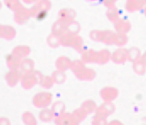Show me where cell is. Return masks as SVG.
<instances>
[{
	"mask_svg": "<svg viewBox=\"0 0 146 125\" xmlns=\"http://www.w3.org/2000/svg\"><path fill=\"white\" fill-rule=\"evenodd\" d=\"M109 61H111V52L108 49H101V50L97 51L95 64L104 65Z\"/></svg>",
	"mask_w": 146,
	"mask_h": 125,
	"instance_id": "cell-19",
	"label": "cell"
},
{
	"mask_svg": "<svg viewBox=\"0 0 146 125\" xmlns=\"http://www.w3.org/2000/svg\"><path fill=\"white\" fill-rule=\"evenodd\" d=\"M99 95L103 102H113L119 95V91L113 86H105L99 91Z\"/></svg>",
	"mask_w": 146,
	"mask_h": 125,
	"instance_id": "cell-8",
	"label": "cell"
},
{
	"mask_svg": "<svg viewBox=\"0 0 146 125\" xmlns=\"http://www.w3.org/2000/svg\"><path fill=\"white\" fill-rule=\"evenodd\" d=\"M71 63H72V60H71L69 57L59 56L58 58L55 60V68H56V70L65 72V71L70 69Z\"/></svg>",
	"mask_w": 146,
	"mask_h": 125,
	"instance_id": "cell-17",
	"label": "cell"
},
{
	"mask_svg": "<svg viewBox=\"0 0 146 125\" xmlns=\"http://www.w3.org/2000/svg\"><path fill=\"white\" fill-rule=\"evenodd\" d=\"M117 1L118 0H103L102 3H103L107 8H109V7L116 6V2H117Z\"/></svg>",
	"mask_w": 146,
	"mask_h": 125,
	"instance_id": "cell-37",
	"label": "cell"
},
{
	"mask_svg": "<svg viewBox=\"0 0 146 125\" xmlns=\"http://www.w3.org/2000/svg\"><path fill=\"white\" fill-rule=\"evenodd\" d=\"M46 42H47V45H48L49 47H51V48H57V47L60 46V37L50 33V34L47 36Z\"/></svg>",
	"mask_w": 146,
	"mask_h": 125,
	"instance_id": "cell-33",
	"label": "cell"
},
{
	"mask_svg": "<svg viewBox=\"0 0 146 125\" xmlns=\"http://www.w3.org/2000/svg\"><path fill=\"white\" fill-rule=\"evenodd\" d=\"M53 103V95L49 91H41L33 96L32 104L38 109L49 108Z\"/></svg>",
	"mask_w": 146,
	"mask_h": 125,
	"instance_id": "cell-5",
	"label": "cell"
},
{
	"mask_svg": "<svg viewBox=\"0 0 146 125\" xmlns=\"http://www.w3.org/2000/svg\"><path fill=\"white\" fill-rule=\"evenodd\" d=\"M16 37V29L11 25L0 24V39L3 40H13Z\"/></svg>",
	"mask_w": 146,
	"mask_h": 125,
	"instance_id": "cell-15",
	"label": "cell"
},
{
	"mask_svg": "<svg viewBox=\"0 0 146 125\" xmlns=\"http://www.w3.org/2000/svg\"><path fill=\"white\" fill-rule=\"evenodd\" d=\"M111 61L115 64H124L128 61L127 48L118 47L117 49L111 52Z\"/></svg>",
	"mask_w": 146,
	"mask_h": 125,
	"instance_id": "cell-11",
	"label": "cell"
},
{
	"mask_svg": "<svg viewBox=\"0 0 146 125\" xmlns=\"http://www.w3.org/2000/svg\"><path fill=\"white\" fill-rule=\"evenodd\" d=\"M30 53H31V48L28 45H25V44L17 45L11 51V54L14 55L15 57H17L20 60L27 58L30 55Z\"/></svg>",
	"mask_w": 146,
	"mask_h": 125,
	"instance_id": "cell-16",
	"label": "cell"
},
{
	"mask_svg": "<svg viewBox=\"0 0 146 125\" xmlns=\"http://www.w3.org/2000/svg\"><path fill=\"white\" fill-rule=\"evenodd\" d=\"M91 125H108L107 118L95 114L91 120Z\"/></svg>",
	"mask_w": 146,
	"mask_h": 125,
	"instance_id": "cell-36",
	"label": "cell"
},
{
	"mask_svg": "<svg viewBox=\"0 0 146 125\" xmlns=\"http://www.w3.org/2000/svg\"><path fill=\"white\" fill-rule=\"evenodd\" d=\"M73 113L75 114V116L77 117L78 119H79L80 121H83V120H85L86 118H87L88 116H89V114H88L87 112H86L85 110H84L83 108H82L81 106L80 107H78V108H76L75 110L73 111Z\"/></svg>",
	"mask_w": 146,
	"mask_h": 125,
	"instance_id": "cell-35",
	"label": "cell"
},
{
	"mask_svg": "<svg viewBox=\"0 0 146 125\" xmlns=\"http://www.w3.org/2000/svg\"><path fill=\"white\" fill-rule=\"evenodd\" d=\"M5 62H6V65L9 70H19L21 60L17 58V57H15L14 55H12L11 53L6 55V57H5Z\"/></svg>",
	"mask_w": 146,
	"mask_h": 125,
	"instance_id": "cell-21",
	"label": "cell"
},
{
	"mask_svg": "<svg viewBox=\"0 0 146 125\" xmlns=\"http://www.w3.org/2000/svg\"><path fill=\"white\" fill-rule=\"evenodd\" d=\"M19 70L22 73H27V72H31V71L35 70V62L34 60L30 58H25L21 60L20 63V67H19Z\"/></svg>",
	"mask_w": 146,
	"mask_h": 125,
	"instance_id": "cell-22",
	"label": "cell"
},
{
	"mask_svg": "<svg viewBox=\"0 0 146 125\" xmlns=\"http://www.w3.org/2000/svg\"><path fill=\"white\" fill-rule=\"evenodd\" d=\"M3 3L7 8L10 9L13 12L23 7V3L21 0H3Z\"/></svg>",
	"mask_w": 146,
	"mask_h": 125,
	"instance_id": "cell-30",
	"label": "cell"
},
{
	"mask_svg": "<svg viewBox=\"0 0 146 125\" xmlns=\"http://www.w3.org/2000/svg\"><path fill=\"white\" fill-rule=\"evenodd\" d=\"M53 121L56 125H79L81 123L73 112H64L63 114L55 117Z\"/></svg>",
	"mask_w": 146,
	"mask_h": 125,
	"instance_id": "cell-7",
	"label": "cell"
},
{
	"mask_svg": "<svg viewBox=\"0 0 146 125\" xmlns=\"http://www.w3.org/2000/svg\"><path fill=\"white\" fill-rule=\"evenodd\" d=\"M51 77L53 79V82L54 84H63V83L66 81V74L63 71H59V70H55L51 73Z\"/></svg>",
	"mask_w": 146,
	"mask_h": 125,
	"instance_id": "cell-31",
	"label": "cell"
},
{
	"mask_svg": "<svg viewBox=\"0 0 146 125\" xmlns=\"http://www.w3.org/2000/svg\"><path fill=\"white\" fill-rule=\"evenodd\" d=\"M70 70L80 81H92L95 79L96 72L94 69L88 67L81 59L72 60Z\"/></svg>",
	"mask_w": 146,
	"mask_h": 125,
	"instance_id": "cell-1",
	"label": "cell"
},
{
	"mask_svg": "<svg viewBox=\"0 0 146 125\" xmlns=\"http://www.w3.org/2000/svg\"><path fill=\"white\" fill-rule=\"evenodd\" d=\"M81 60L83 61L85 64H89V63H94L96 62V56H97V51L94 49H84L81 53Z\"/></svg>",
	"mask_w": 146,
	"mask_h": 125,
	"instance_id": "cell-18",
	"label": "cell"
},
{
	"mask_svg": "<svg viewBox=\"0 0 146 125\" xmlns=\"http://www.w3.org/2000/svg\"><path fill=\"white\" fill-rule=\"evenodd\" d=\"M87 1H92V2H95V1H103V0H87Z\"/></svg>",
	"mask_w": 146,
	"mask_h": 125,
	"instance_id": "cell-44",
	"label": "cell"
},
{
	"mask_svg": "<svg viewBox=\"0 0 146 125\" xmlns=\"http://www.w3.org/2000/svg\"><path fill=\"white\" fill-rule=\"evenodd\" d=\"M132 68H133L134 73L139 75V76H142V75H144L146 73V64L142 62L140 59L137 61H135V62H133Z\"/></svg>",
	"mask_w": 146,
	"mask_h": 125,
	"instance_id": "cell-32",
	"label": "cell"
},
{
	"mask_svg": "<svg viewBox=\"0 0 146 125\" xmlns=\"http://www.w3.org/2000/svg\"><path fill=\"white\" fill-rule=\"evenodd\" d=\"M140 60L146 64V51H144V52L141 54V58H140Z\"/></svg>",
	"mask_w": 146,
	"mask_h": 125,
	"instance_id": "cell-41",
	"label": "cell"
},
{
	"mask_svg": "<svg viewBox=\"0 0 146 125\" xmlns=\"http://www.w3.org/2000/svg\"><path fill=\"white\" fill-rule=\"evenodd\" d=\"M0 125H11V122L7 117H0Z\"/></svg>",
	"mask_w": 146,
	"mask_h": 125,
	"instance_id": "cell-38",
	"label": "cell"
},
{
	"mask_svg": "<svg viewBox=\"0 0 146 125\" xmlns=\"http://www.w3.org/2000/svg\"><path fill=\"white\" fill-rule=\"evenodd\" d=\"M142 13H143V14H144V16H145L146 17V6L145 7H144V8L143 9H142Z\"/></svg>",
	"mask_w": 146,
	"mask_h": 125,
	"instance_id": "cell-43",
	"label": "cell"
},
{
	"mask_svg": "<svg viewBox=\"0 0 146 125\" xmlns=\"http://www.w3.org/2000/svg\"><path fill=\"white\" fill-rule=\"evenodd\" d=\"M106 17H107L108 20L111 21L112 23L115 22L116 20L121 18V9H119L117 6L109 7V8H107V10H106Z\"/></svg>",
	"mask_w": 146,
	"mask_h": 125,
	"instance_id": "cell-23",
	"label": "cell"
},
{
	"mask_svg": "<svg viewBox=\"0 0 146 125\" xmlns=\"http://www.w3.org/2000/svg\"><path fill=\"white\" fill-rule=\"evenodd\" d=\"M114 32L119 33V34H128L131 31V23L126 18H119L113 22Z\"/></svg>",
	"mask_w": 146,
	"mask_h": 125,
	"instance_id": "cell-12",
	"label": "cell"
},
{
	"mask_svg": "<svg viewBox=\"0 0 146 125\" xmlns=\"http://www.w3.org/2000/svg\"><path fill=\"white\" fill-rule=\"evenodd\" d=\"M2 2H1V1H0V10H1V9H2Z\"/></svg>",
	"mask_w": 146,
	"mask_h": 125,
	"instance_id": "cell-45",
	"label": "cell"
},
{
	"mask_svg": "<svg viewBox=\"0 0 146 125\" xmlns=\"http://www.w3.org/2000/svg\"><path fill=\"white\" fill-rule=\"evenodd\" d=\"M146 6V0H126L125 10L128 13H135L141 11Z\"/></svg>",
	"mask_w": 146,
	"mask_h": 125,
	"instance_id": "cell-13",
	"label": "cell"
},
{
	"mask_svg": "<svg viewBox=\"0 0 146 125\" xmlns=\"http://www.w3.org/2000/svg\"><path fill=\"white\" fill-rule=\"evenodd\" d=\"M108 125H124L123 123L120 120H117V119H114V120H111L108 122Z\"/></svg>",
	"mask_w": 146,
	"mask_h": 125,
	"instance_id": "cell-39",
	"label": "cell"
},
{
	"mask_svg": "<svg viewBox=\"0 0 146 125\" xmlns=\"http://www.w3.org/2000/svg\"><path fill=\"white\" fill-rule=\"evenodd\" d=\"M76 12L74 9L68 8V7H65V8H61L58 11V18L59 19H64V20H75Z\"/></svg>",
	"mask_w": 146,
	"mask_h": 125,
	"instance_id": "cell-20",
	"label": "cell"
},
{
	"mask_svg": "<svg viewBox=\"0 0 146 125\" xmlns=\"http://www.w3.org/2000/svg\"><path fill=\"white\" fill-rule=\"evenodd\" d=\"M38 84L40 85L42 88L46 89H51L54 85V82H53V79L51 77V75H43L42 73L39 76V80H38Z\"/></svg>",
	"mask_w": 146,
	"mask_h": 125,
	"instance_id": "cell-24",
	"label": "cell"
},
{
	"mask_svg": "<svg viewBox=\"0 0 146 125\" xmlns=\"http://www.w3.org/2000/svg\"><path fill=\"white\" fill-rule=\"evenodd\" d=\"M141 125H146V117H143V118H142Z\"/></svg>",
	"mask_w": 146,
	"mask_h": 125,
	"instance_id": "cell-42",
	"label": "cell"
},
{
	"mask_svg": "<svg viewBox=\"0 0 146 125\" xmlns=\"http://www.w3.org/2000/svg\"><path fill=\"white\" fill-rule=\"evenodd\" d=\"M80 106H81L89 115L91 114V113H95V110H96V108H97V104H96L95 101L92 100V99H86V100H84L83 102L81 103Z\"/></svg>",
	"mask_w": 146,
	"mask_h": 125,
	"instance_id": "cell-29",
	"label": "cell"
},
{
	"mask_svg": "<svg viewBox=\"0 0 146 125\" xmlns=\"http://www.w3.org/2000/svg\"><path fill=\"white\" fill-rule=\"evenodd\" d=\"M21 120L24 125H37V119L30 111H25L21 115Z\"/></svg>",
	"mask_w": 146,
	"mask_h": 125,
	"instance_id": "cell-28",
	"label": "cell"
},
{
	"mask_svg": "<svg viewBox=\"0 0 146 125\" xmlns=\"http://www.w3.org/2000/svg\"><path fill=\"white\" fill-rule=\"evenodd\" d=\"M115 35L116 33L111 30H92L89 33V38L105 45H114Z\"/></svg>",
	"mask_w": 146,
	"mask_h": 125,
	"instance_id": "cell-4",
	"label": "cell"
},
{
	"mask_svg": "<svg viewBox=\"0 0 146 125\" xmlns=\"http://www.w3.org/2000/svg\"><path fill=\"white\" fill-rule=\"evenodd\" d=\"M141 50L138 47H131V48L127 49V55H128V61H130L131 63L135 62V61L139 60L141 58Z\"/></svg>",
	"mask_w": 146,
	"mask_h": 125,
	"instance_id": "cell-27",
	"label": "cell"
},
{
	"mask_svg": "<svg viewBox=\"0 0 146 125\" xmlns=\"http://www.w3.org/2000/svg\"><path fill=\"white\" fill-rule=\"evenodd\" d=\"M39 120L42 121L44 123H49L51 121L54 120V115H53L52 111L50 108H44L40 109V112H39Z\"/></svg>",
	"mask_w": 146,
	"mask_h": 125,
	"instance_id": "cell-26",
	"label": "cell"
},
{
	"mask_svg": "<svg viewBox=\"0 0 146 125\" xmlns=\"http://www.w3.org/2000/svg\"><path fill=\"white\" fill-rule=\"evenodd\" d=\"M51 7H52V3L50 0H38L35 4H33L29 8L31 18L43 20L47 16Z\"/></svg>",
	"mask_w": 146,
	"mask_h": 125,
	"instance_id": "cell-3",
	"label": "cell"
},
{
	"mask_svg": "<svg viewBox=\"0 0 146 125\" xmlns=\"http://www.w3.org/2000/svg\"><path fill=\"white\" fill-rule=\"evenodd\" d=\"M115 110H116V107L113 102H103L99 106L97 105V108L95 110V114L102 117H105V118H108V117L111 116L115 112Z\"/></svg>",
	"mask_w": 146,
	"mask_h": 125,
	"instance_id": "cell-9",
	"label": "cell"
},
{
	"mask_svg": "<svg viewBox=\"0 0 146 125\" xmlns=\"http://www.w3.org/2000/svg\"><path fill=\"white\" fill-rule=\"evenodd\" d=\"M128 36L127 34H119L116 33L115 39H114V45L117 47H124L128 43Z\"/></svg>",
	"mask_w": 146,
	"mask_h": 125,
	"instance_id": "cell-34",
	"label": "cell"
},
{
	"mask_svg": "<svg viewBox=\"0 0 146 125\" xmlns=\"http://www.w3.org/2000/svg\"><path fill=\"white\" fill-rule=\"evenodd\" d=\"M41 72L38 70L31 71V72L22 73V76L20 79V85L23 89L25 90H30L36 84H38L39 76H40Z\"/></svg>",
	"mask_w": 146,
	"mask_h": 125,
	"instance_id": "cell-6",
	"label": "cell"
},
{
	"mask_svg": "<svg viewBox=\"0 0 146 125\" xmlns=\"http://www.w3.org/2000/svg\"><path fill=\"white\" fill-rule=\"evenodd\" d=\"M21 76H22V72L20 70H9L5 74L4 79L9 87H15L20 82Z\"/></svg>",
	"mask_w": 146,
	"mask_h": 125,
	"instance_id": "cell-14",
	"label": "cell"
},
{
	"mask_svg": "<svg viewBox=\"0 0 146 125\" xmlns=\"http://www.w3.org/2000/svg\"><path fill=\"white\" fill-rule=\"evenodd\" d=\"M51 111H52L53 115H54V118L59 115L63 114L64 112H66V106H65L64 102L63 101H55L54 103L51 104Z\"/></svg>",
	"mask_w": 146,
	"mask_h": 125,
	"instance_id": "cell-25",
	"label": "cell"
},
{
	"mask_svg": "<svg viewBox=\"0 0 146 125\" xmlns=\"http://www.w3.org/2000/svg\"><path fill=\"white\" fill-rule=\"evenodd\" d=\"M14 15H13V20L15 21V23H17L18 25H23L25 23L28 22V20L31 18L30 11L29 8L27 7H21L20 9H18L17 11H15Z\"/></svg>",
	"mask_w": 146,
	"mask_h": 125,
	"instance_id": "cell-10",
	"label": "cell"
},
{
	"mask_svg": "<svg viewBox=\"0 0 146 125\" xmlns=\"http://www.w3.org/2000/svg\"><path fill=\"white\" fill-rule=\"evenodd\" d=\"M21 1H22V3H24V4H26V5H33V4H35L38 0H21Z\"/></svg>",
	"mask_w": 146,
	"mask_h": 125,
	"instance_id": "cell-40",
	"label": "cell"
},
{
	"mask_svg": "<svg viewBox=\"0 0 146 125\" xmlns=\"http://www.w3.org/2000/svg\"><path fill=\"white\" fill-rule=\"evenodd\" d=\"M60 45L64 47H71L78 53L84 50V42L79 34L66 32L60 36Z\"/></svg>",
	"mask_w": 146,
	"mask_h": 125,
	"instance_id": "cell-2",
	"label": "cell"
}]
</instances>
